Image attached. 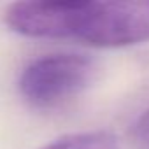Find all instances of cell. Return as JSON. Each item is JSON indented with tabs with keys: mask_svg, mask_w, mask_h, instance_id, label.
<instances>
[{
	"mask_svg": "<svg viewBox=\"0 0 149 149\" xmlns=\"http://www.w3.org/2000/svg\"><path fill=\"white\" fill-rule=\"evenodd\" d=\"M9 30L32 39H70L93 47L149 42V0L16 2L4 13Z\"/></svg>",
	"mask_w": 149,
	"mask_h": 149,
	"instance_id": "1",
	"label": "cell"
},
{
	"mask_svg": "<svg viewBox=\"0 0 149 149\" xmlns=\"http://www.w3.org/2000/svg\"><path fill=\"white\" fill-rule=\"evenodd\" d=\"M97 70V61L88 54H44L23 68L18 88L30 105L51 109L84 91L93 83Z\"/></svg>",
	"mask_w": 149,
	"mask_h": 149,
	"instance_id": "2",
	"label": "cell"
},
{
	"mask_svg": "<svg viewBox=\"0 0 149 149\" xmlns=\"http://www.w3.org/2000/svg\"><path fill=\"white\" fill-rule=\"evenodd\" d=\"M40 149H121L111 132H81L60 137Z\"/></svg>",
	"mask_w": 149,
	"mask_h": 149,
	"instance_id": "3",
	"label": "cell"
},
{
	"mask_svg": "<svg viewBox=\"0 0 149 149\" xmlns=\"http://www.w3.org/2000/svg\"><path fill=\"white\" fill-rule=\"evenodd\" d=\"M135 133H137L139 140L149 147V109L139 118V121L135 125Z\"/></svg>",
	"mask_w": 149,
	"mask_h": 149,
	"instance_id": "4",
	"label": "cell"
}]
</instances>
